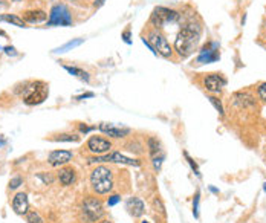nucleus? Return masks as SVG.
<instances>
[{
    "label": "nucleus",
    "instance_id": "f257e3e1",
    "mask_svg": "<svg viewBox=\"0 0 266 223\" xmlns=\"http://www.w3.org/2000/svg\"><path fill=\"white\" fill-rule=\"evenodd\" d=\"M200 38V29L196 25H185L182 29L179 31V34L175 40V49L177 51V54L187 58L195 52V49L199 45Z\"/></svg>",
    "mask_w": 266,
    "mask_h": 223
},
{
    "label": "nucleus",
    "instance_id": "f03ea898",
    "mask_svg": "<svg viewBox=\"0 0 266 223\" xmlns=\"http://www.w3.org/2000/svg\"><path fill=\"white\" fill-rule=\"evenodd\" d=\"M49 95V87L45 81H29L23 84V89L20 92L23 103L28 105H38L41 103H45Z\"/></svg>",
    "mask_w": 266,
    "mask_h": 223
},
{
    "label": "nucleus",
    "instance_id": "7ed1b4c3",
    "mask_svg": "<svg viewBox=\"0 0 266 223\" xmlns=\"http://www.w3.org/2000/svg\"><path fill=\"white\" fill-rule=\"evenodd\" d=\"M90 185L97 194H109L113 189V172L106 165H100L90 173Z\"/></svg>",
    "mask_w": 266,
    "mask_h": 223
},
{
    "label": "nucleus",
    "instance_id": "20e7f679",
    "mask_svg": "<svg viewBox=\"0 0 266 223\" xmlns=\"http://www.w3.org/2000/svg\"><path fill=\"white\" fill-rule=\"evenodd\" d=\"M81 216L88 223L98 222L104 216L103 202L97 197H86L81 205Z\"/></svg>",
    "mask_w": 266,
    "mask_h": 223
},
{
    "label": "nucleus",
    "instance_id": "39448f33",
    "mask_svg": "<svg viewBox=\"0 0 266 223\" xmlns=\"http://www.w3.org/2000/svg\"><path fill=\"white\" fill-rule=\"evenodd\" d=\"M179 20V14L175 9L170 8H164V6H158L153 9L152 17H150V23L158 29L162 28L165 23H175Z\"/></svg>",
    "mask_w": 266,
    "mask_h": 223
},
{
    "label": "nucleus",
    "instance_id": "423d86ee",
    "mask_svg": "<svg viewBox=\"0 0 266 223\" xmlns=\"http://www.w3.org/2000/svg\"><path fill=\"white\" fill-rule=\"evenodd\" d=\"M71 25H72V16L65 5L52 6L48 26H71Z\"/></svg>",
    "mask_w": 266,
    "mask_h": 223
},
{
    "label": "nucleus",
    "instance_id": "0eeeda50",
    "mask_svg": "<svg viewBox=\"0 0 266 223\" xmlns=\"http://www.w3.org/2000/svg\"><path fill=\"white\" fill-rule=\"evenodd\" d=\"M93 162H113V164H123V165H132V167H140L141 162L138 161V159H132V157H127L118 152H113V153H109L106 156H95V157H90L89 159V164H93Z\"/></svg>",
    "mask_w": 266,
    "mask_h": 223
},
{
    "label": "nucleus",
    "instance_id": "6e6552de",
    "mask_svg": "<svg viewBox=\"0 0 266 223\" xmlns=\"http://www.w3.org/2000/svg\"><path fill=\"white\" fill-rule=\"evenodd\" d=\"M148 38H150V45L155 48L156 54H159L164 58L172 57L173 51H172V48H170V43L167 41V38L162 34H159L158 31H152L150 35H148Z\"/></svg>",
    "mask_w": 266,
    "mask_h": 223
},
{
    "label": "nucleus",
    "instance_id": "1a4fd4ad",
    "mask_svg": "<svg viewBox=\"0 0 266 223\" xmlns=\"http://www.w3.org/2000/svg\"><path fill=\"white\" fill-rule=\"evenodd\" d=\"M86 147H88L89 152H92L93 154L100 156V154H104V153L110 152L112 142L109 139H106V137H103V136H90L88 144H86Z\"/></svg>",
    "mask_w": 266,
    "mask_h": 223
},
{
    "label": "nucleus",
    "instance_id": "9d476101",
    "mask_svg": "<svg viewBox=\"0 0 266 223\" xmlns=\"http://www.w3.org/2000/svg\"><path fill=\"white\" fill-rule=\"evenodd\" d=\"M72 152L68 150H55V152H51L48 156V162L52 167H61V165H66L72 161Z\"/></svg>",
    "mask_w": 266,
    "mask_h": 223
},
{
    "label": "nucleus",
    "instance_id": "9b49d317",
    "mask_svg": "<svg viewBox=\"0 0 266 223\" xmlns=\"http://www.w3.org/2000/svg\"><path fill=\"white\" fill-rule=\"evenodd\" d=\"M227 84V80L223 78L222 75H219V73H211V75H208L205 80H204V86L208 92H213V93H219L223 86Z\"/></svg>",
    "mask_w": 266,
    "mask_h": 223
},
{
    "label": "nucleus",
    "instance_id": "f8f14e48",
    "mask_svg": "<svg viewBox=\"0 0 266 223\" xmlns=\"http://www.w3.org/2000/svg\"><path fill=\"white\" fill-rule=\"evenodd\" d=\"M28 208H29V202H28L26 193H17L13 197V209H14V212L18 216H23L28 212Z\"/></svg>",
    "mask_w": 266,
    "mask_h": 223
},
{
    "label": "nucleus",
    "instance_id": "ddd939ff",
    "mask_svg": "<svg viewBox=\"0 0 266 223\" xmlns=\"http://www.w3.org/2000/svg\"><path fill=\"white\" fill-rule=\"evenodd\" d=\"M125 208H127V211H129V214L133 217H141L145 212V205L140 197H130L129 200H127Z\"/></svg>",
    "mask_w": 266,
    "mask_h": 223
},
{
    "label": "nucleus",
    "instance_id": "4468645a",
    "mask_svg": "<svg viewBox=\"0 0 266 223\" xmlns=\"http://www.w3.org/2000/svg\"><path fill=\"white\" fill-rule=\"evenodd\" d=\"M98 130L109 135L110 137H124L130 133V129H121V127H115L113 124H107V122H101L98 125Z\"/></svg>",
    "mask_w": 266,
    "mask_h": 223
},
{
    "label": "nucleus",
    "instance_id": "2eb2a0df",
    "mask_svg": "<svg viewBox=\"0 0 266 223\" xmlns=\"http://www.w3.org/2000/svg\"><path fill=\"white\" fill-rule=\"evenodd\" d=\"M22 18L26 23H41L48 18V14L41 9H29V11H25Z\"/></svg>",
    "mask_w": 266,
    "mask_h": 223
},
{
    "label": "nucleus",
    "instance_id": "dca6fc26",
    "mask_svg": "<svg viewBox=\"0 0 266 223\" xmlns=\"http://www.w3.org/2000/svg\"><path fill=\"white\" fill-rule=\"evenodd\" d=\"M58 180L61 185L69 187L75 182V172L72 168H61L58 172Z\"/></svg>",
    "mask_w": 266,
    "mask_h": 223
},
{
    "label": "nucleus",
    "instance_id": "f3484780",
    "mask_svg": "<svg viewBox=\"0 0 266 223\" xmlns=\"http://www.w3.org/2000/svg\"><path fill=\"white\" fill-rule=\"evenodd\" d=\"M234 101L239 105V107H243V109H248V107H255V101L251 95L248 93H236L234 95Z\"/></svg>",
    "mask_w": 266,
    "mask_h": 223
},
{
    "label": "nucleus",
    "instance_id": "a211bd4d",
    "mask_svg": "<svg viewBox=\"0 0 266 223\" xmlns=\"http://www.w3.org/2000/svg\"><path fill=\"white\" fill-rule=\"evenodd\" d=\"M219 58V54L216 49H210V48H204V51L200 52V55L197 58L199 63H211V61H216Z\"/></svg>",
    "mask_w": 266,
    "mask_h": 223
},
{
    "label": "nucleus",
    "instance_id": "6ab92c4d",
    "mask_svg": "<svg viewBox=\"0 0 266 223\" xmlns=\"http://www.w3.org/2000/svg\"><path fill=\"white\" fill-rule=\"evenodd\" d=\"M0 22H8V23H13L14 26H18V28H26V22L18 16H14V14H3L0 16Z\"/></svg>",
    "mask_w": 266,
    "mask_h": 223
},
{
    "label": "nucleus",
    "instance_id": "aec40b11",
    "mask_svg": "<svg viewBox=\"0 0 266 223\" xmlns=\"http://www.w3.org/2000/svg\"><path fill=\"white\" fill-rule=\"evenodd\" d=\"M63 68H65V70L69 72L72 77H77V78H80V80H83V81L89 83L90 77H89V73H88L86 70H83V69H80V68H75V66H63Z\"/></svg>",
    "mask_w": 266,
    "mask_h": 223
},
{
    "label": "nucleus",
    "instance_id": "412c9836",
    "mask_svg": "<svg viewBox=\"0 0 266 223\" xmlns=\"http://www.w3.org/2000/svg\"><path fill=\"white\" fill-rule=\"evenodd\" d=\"M147 147H148V152H150V154L155 157L158 153H159V150H161V148H159V142H158V139L156 137H148L147 139Z\"/></svg>",
    "mask_w": 266,
    "mask_h": 223
},
{
    "label": "nucleus",
    "instance_id": "4be33fe9",
    "mask_svg": "<svg viewBox=\"0 0 266 223\" xmlns=\"http://www.w3.org/2000/svg\"><path fill=\"white\" fill-rule=\"evenodd\" d=\"M83 38H77V40H72V41H68L66 45H63L61 48H58V49H55L54 52H66V51H69V49H73V48H77V46H80L81 43H83Z\"/></svg>",
    "mask_w": 266,
    "mask_h": 223
},
{
    "label": "nucleus",
    "instance_id": "5701e85b",
    "mask_svg": "<svg viewBox=\"0 0 266 223\" xmlns=\"http://www.w3.org/2000/svg\"><path fill=\"white\" fill-rule=\"evenodd\" d=\"M55 141H60V142H78L80 141V136L71 135V133H63V135H58L55 137Z\"/></svg>",
    "mask_w": 266,
    "mask_h": 223
},
{
    "label": "nucleus",
    "instance_id": "b1692460",
    "mask_svg": "<svg viewBox=\"0 0 266 223\" xmlns=\"http://www.w3.org/2000/svg\"><path fill=\"white\" fill-rule=\"evenodd\" d=\"M26 222L28 223H43V219L40 217L37 211H28L26 212Z\"/></svg>",
    "mask_w": 266,
    "mask_h": 223
},
{
    "label": "nucleus",
    "instance_id": "393cba45",
    "mask_svg": "<svg viewBox=\"0 0 266 223\" xmlns=\"http://www.w3.org/2000/svg\"><path fill=\"white\" fill-rule=\"evenodd\" d=\"M208 100H210V103L216 107V110L219 112V115H220V116H223V105H222V103H220L217 98H214V97H210Z\"/></svg>",
    "mask_w": 266,
    "mask_h": 223
},
{
    "label": "nucleus",
    "instance_id": "a878e982",
    "mask_svg": "<svg viewBox=\"0 0 266 223\" xmlns=\"http://www.w3.org/2000/svg\"><path fill=\"white\" fill-rule=\"evenodd\" d=\"M184 156L187 157V162L190 164V167H191V170H193V172H195V174L200 176V173H199V167H197V164H196V162L193 161V159H191V157H190V154H188L187 152L184 153Z\"/></svg>",
    "mask_w": 266,
    "mask_h": 223
},
{
    "label": "nucleus",
    "instance_id": "bb28decb",
    "mask_svg": "<svg viewBox=\"0 0 266 223\" xmlns=\"http://www.w3.org/2000/svg\"><path fill=\"white\" fill-rule=\"evenodd\" d=\"M22 182H23V180H22V177H20V176L13 177L11 180H9V188H11V189H16V188L20 187V184H22Z\"/></svg>",
    "mask_w": 266,
    "mask_h": 223
},
{
    "label": "nucleus",
    "instance_id": "cd10ccee",
    "mask_svg": "<svg viewBox=\"0 0 266 223\" xmlns=\"http://www.w3.org/2000/svg\"><path fill=\"white\" fill-rule=\"evenodd\" d=\"M259 98L263 101V103H266V83H262L260 86H259Z\"/></svg>",
    "mask_w": 266,
    "mask_h": 223
},
{
    "label": "nucleus",
    "instance_id": "c85d7f7f",
    "mask_svg": "<svg viewBox=\"0 0 266 223\" xmlns=\"http://www.w3.org/2000/svg\"><path fill=\"white\" fill-rule=\"evenodd\" d=\"M120 202H121V196H120V194H113V196L109 197L107 205H109V206H115L116 204H120Z\"/></svg>",
    "mask_w": 266,
    "mask_h": 223
},
{
    "label": "nucleus",
    "instance_id": "c756f323",
    "mask_svg": "<svg viewBox=\"0 0 266 223\" xmlns=\"http://www.w3.org/2000/svg\"><path fill=\"white\" fill-rule=\"evenodd\" d=\"M123 40L125 41L127 45H130L132 43V40H130V28H127L124 33H123Z\"/></svg>",
    "mask_w": 266,
    "mask_h": 223
},
{
    "label": "nucleus",
    "instance_id": "7c9ffc66",
    "mask_svg": "<svg viewBox=\"0 0 266 223\" xmlns=\"http://www.w3.org/2000/svg\"><path fill=\"white\" fill-rule=\"evenodd\" d=\"M193 208H195V209H193L195 216L197 217V216H199V214H197V208H199V193H197V194H196V197H195V205H193Z\"/></svg>",
    "mask_w": 266,
    "mask_h": 223
},
{
    "label": "nucleus",
    "instance_id": "2f4dec72",
    "mask_svg": "<svg viewBox=\"0 0 266 223\" xmlns=\"http://www.w3.org/2000/svg\"><path fill=\"white\" fill-rule=\"evenodd\" d=\"M5 52H6L8 55H17V52H16V49L13 46H6L5 48Z\"/></svg>",
    "mask_w": 266,
    "mask_h": 223
},
{
    "label": "nucleus",
    "instance_id": "473e14b6",
    "mask_svg": "<svg viewBox=\"0 0 266 223\" xmlns=\"http://www.w3.org/2000/svg\"><path fill=\"white\" fill-rule=\"evenodd\" d=\"M95 97V93L92 92H88V93H84V95H80V97H77V100H84V98H93Z\"/></svg>",
    "mask_w": 266,
    "mask_h": 223
},
{
    "label": "nucleus",
    "instance_id": "72a5a7b5",
    "mask_svg": "<svg viewBox=\"0 0 266 223\" xmlns=\"http://www.w3.org/2000/svg\"><path fill=\"white\" fill-rule=\"evenodd\" d=\"M161 161H162L161 157H159V159L155 157V159H153V164H155V168H156V170H159V167H161Z\"/></svg>",
    "mask_w": 266,
    "mask_h": 223
},
{
    "label": "nucleus",
    "instance_id": "f704fd0d",
    "mask_svg": "<svg viewBox=\"0 0 266 223\" xmlns=\"http://www.w3.org/2000/svg\"><path fill=\"white\" fill-rule=\"evenodd\" d=\"M153 204H155V206H156V208L159 206V211H161V212H164V206H162V204H161V202H159L158 199H155V202H153Z\"/></svg>",
    "mask_w": 266,
    "mask_h": 223
},
{
    "label": "nucleus",
    "instance_id": "c9c22d12",
    "mask_svg": "<svg viewBox=\"0 0 266 223\" xmlns=\"http://www.w3.org/2000/svg\"><path fill=\"white\" fill-rule=\"evenodd\" d=\"M80 130H81L83 133H88V132H90L92 129H90V127H88V125H83V124H81V125H80Z\"/></svg>",
    "mask_w": 266,
    "mask_h": 223
},
{
    "label": "nucleus",
    "instance_id": "e433bc0d",
    "mask_svg": "<svg viewBox=\"0 0 266 223\" xmlns=\"http://www.w3.org/2000/svg\"><path fill=\"white\" fill-rule=\"evenodd\" d=\"M95 8H100V6H103L104 5V0H95Z\"/></svg>",
    "mask_w": 266,
    "mask_h": 223
},
{
    "label": "nucleus",
    "instance_id": "4c0bfd02",
    "mask_svg": "<svg viewBox=\"0 0 266 223\" xmlns=\"http://www.w3.org/2000/svg\"><path fill=\"white\" fill-rule=\"evenodd\" d=\"M6 6H8L6 0H0V9H3V8H6Z\"/></svg>",
    "mask_w": 266,
    "mask_h": 223
},
{
    "label": "nucleus",
    "instance_id": "58836bf2",
    "mask_svg": "<svg viewBox=\"0 0 266 223\" xmlns=\"http://www.w3.org/2000/svg\"><path fill=\"white\" fill-rule=\"evenodd\" d=\"M100 223H113V222H110V220H101Z\"/></svg>",
    "mask_w": 266,
    "mask_h": 223
},
{
    "label": "nucleus",
    "instance_id": "ea45409f",
    "mask_svg": "<svg viewBox=\"0 0 266 223\" xmlns=\"http://www.w3.org/2000/svg\"><path fill=\"white\" fill-rule=\"evenodd\" d=\"M0 35H5V33H3V31H2V29H0Z\"/></svg>",
    "mask_w": 266,
    "mask_h": 223
},
{
    "label": "nucleus",
    "instance_id": "a19ab883",
    "mask_svg": "<svg viewBox=\"0 0 266 223\" xmlns=\"http://www.w3.org/2000/svg\"><path fill=\"white\" fill-rule=\"evenodd\" d=\"M11 2H22V0H11Z\"/></svg>",
    "mask_w": 266,
    "mask_h": 223
},
{
    "label": "nucleus",
    "instance_id": "79ce46f5",
    "mask_svg": "<svg viewBox=\"0 0 266 223\" xmlns=\"http://www.w3.org/2000/svg\"><path fill=\"white\" fill-rule=\"evenodd\" d=\"M263 189H265V191H266V182H265V187H263Z\"/></svg>",
    "mask_w": 266,
    "mask_h": 223
},
{
    "label": "nucleus",
    "instance_id": "37998d69",
    "mask_svg": "<svg viewBox=\"0 0 266 223\" xmlns=\"http://www.w3.org/2000/svg\"><path fill=\"white\" fill-rule=\"evenodd\" d=\"M142 223H150V222H147V220H144V222H142Z\"/></svg>",
    "mask_w": 266,
    "mask_h": 223
}]
</instances>
